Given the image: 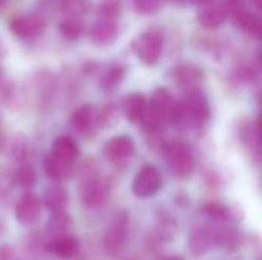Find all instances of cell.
<instances>
[{"instance_id":"1","label":"cell","mask_w":262,"mask_h":260,"mask_svg":"<svg viewBox=\"0 0 262 260\" xmlns=\"http://www.w3.org/2000/svg\"><path fill=\"white\" fill-rule=\"evenodd\" d=\"M164 155L167 158V162H169L172 172L178 178L186 179L193 173L195 158L187 144H184L181 141H172L164 146Z\"/></svg>"},{"instance_id":"2","label":"cell","mask_w":262,"mask_h":260,"mask_svg":"<svg viewBox=\"0 0 262 260\" xmlns=\"http://www.w3.org/2000/svg\"><path fill=\"white\" fill-rule=\"evenodd\" d=\"M111 196V185L106 179L98 176H88L81 182L80 199L88 208L103 207Z\"/></svg>"},{"instance_id":"3","label":"cell","mask_w":262,"mask_h":260,"mask_svg":"<svg viewBox=\"0 0 262 260\" xmlns=\"http://www.w3.org/2000/svg\"><path fill=\"white\" fill-rule=\"evenodd\" d=\"M127 225H129L127 213L120 211L114 218L112 224L109 225V228L106 230L104 238H103V248L107 254L114 256L123 250L126 239H127Z\"/></svg>"},{"instance_id":"4","label":"cell","mask_w":262,"mask_h":260,"mask_svg":"<svg viewBox=\"0 0 262 260\" xmlns=\"http://www.w3.org/2000/svg\"><path fill=\"white\" fill-rule=\"evenodd\" d=\"M161 185H163V178L160 170L154 166H146L137 173L132 182V192L135 196L146 199L157 195Z\"/></svg>"},{"instance_id":"5","label":"cell","mask_w":262,"mask_h":260,"mask_svg":"<svg viewBox=\"0 0 262 260\" xmlns=\"http://www.w3.org/2000/svg\"><path fill=\"white\" fill-rule=\"evenodd\" d=\"M163 49V37L157 31H147L140 35L135 44L137 57L147 66H152L158 61Z\"/></svg>"},{"instance_id":"6","label":"cell","mask_w":262,"mask_h":260,"mask_svg":"<svg viewBox=\"0 0 262 260\" xmlns=\"http://www.w3.org/2000/svg\"><path fill=\"white\" fill-rule=\"evenodd\" d=\"M9 28L20 38H35L45 32L46 20L38 14L18 15V17H14L11 20Z\"/></svg>"},{"instance_id":"7","label":"cell","mask_w":262,"mask_h":260,"mask_svg":"<svg viewBox=\"0 0 262 260\" xmlns=\"http://www.w3.org/2000/svg\"><path fill=\"white\" fill-rule=\"evenodd\" d=\"M41 207H43V201L37 195L26 193L18 199L15 205V219L18 221L20 225L31 227L38 221L41 215Z\"/></svg>"},{"instance_id":"8","label":"cell","mask_w":262,"mask_h":260,"mask_svg":"<svg viewBox=\"0 0 262 260\" xmlns=\"http://www.w3.org/2000/svg\"><path fill=\"white\" fill-rule=\"evenodd\" d=\"M215 245L213 225H203L192 230L189 236V250L195 257L204 256Z\"/></svg>"},{"instance_id":"9","label":"cell","mask_w":262,"mask_h":260,"mask_svg":"<svg viewBox=\"0 0 262 260\" xmlns=\"http://www.w3.org/2000/svg\"><path fill=\"white\" fill-rule=\"evenodd\" d=\"M134 152H135V144L132 138L126 135L115 136L104 146V155L112 162H124L134 155Z\"/></svg>"},{"instance_id":"10","label":"cell","mask_w":262,"mask_h":260,"mask_svg":"<svg viewBox=\"0 0 262 260\" xmlns=\"http://www.w3.org/2000/svg\"><path fill=\"white\" fill-rule=\"evenodd\" d=\"M78 250H80L78 241L69 234L54 238L49 242H46V251L52 253L60 259H72L78 253Z\"/></svg>"},{"instance_id":"11","label":"cell","mask_w":262,"mask_h":260,"mask_svg":"<svg viewBox=\"0 0 262 260\" xmlns=\"http://www.w3.org/2000/svg\"><path fill=\"white\" fill-rule=\"evenodd\" d=\"M117 35H118V26L114 18H101L94 25L91 31V38L98 46L112 44L117 40Z\"/></svg>"},{"instance_id":"12","label":"cell","mask_w":262,"mask_h":260,"mask_svg":"<svg viewBox=\"0 0 262 260\" xmlns=\"http://www.w3.org/2000/svg\"><path fill=\"white\" fill-rule=\"evenodd\" d=\"M175 83L184 90H193L200 86L203 80V72L193 64H181L173 69Z\"/></svg>"},{"instance_id":"13","label":"cell","mask_w":262,"mask_h":260,"mask_svg":"<svg viewBox=\"0 0 262 260\" xmlns=\"http://www.w3.org/2000/svg\"><path fill=\"white\" fill-rule=\"evenodd\" d=\"M43 167H45V173L48 178H51L52 181L55 182H61V181H66L72 176V164L71 162H66L60 158H57L55 155H48L45 158V162H43Z\"/></svg>"},{"instance_id":"14","label":"cell","mask_w":262,"mask_h":260,"mask_svg":"<svg viewBox=\"0 0 262 260\" xmlns=\"http://www.w3.org/2000/svg\"><path fill=\"white\" fill-rule=\"evenodd\" d=\"M123 112L130 123H140L147 113V103L143 93H130L124 98Z\"/></svg>"},{"instance_id":"15","label":"cell","mask_w":262,"mask_h":260,"mask_svg":"<svg viewBox=\"0 0 262 260\" xmlns=\"http://www.w3.org/2000/svg\"><path fill=\"white\" fill-rule=\"evenodd\" d=\"M43 204L51 213L66 211L69 204V195L61 185H51L43 193Z\"/></svg>"},{"instance_id":"16","label":"cell","mask_w":262,"mask_h":260,"mask_svg":"<svg viewBox=\"0 0 262 260\" xmlns=\"http://www.w3.org/2000/svg\"><path fill=\"white\" fill-rule=\"evenodd\" d=\"M227 17V11L220 6V5H206L198 11L196 20L201 26L207 29H215L220 28Z\"/></svg>"},{"instance_id":"17","label":"cell","mask_w":262,"mask_h":260,"mask_svg":"<svg viewBox=\"0 0 262 260\" xmlns=\"http://www.w3.org/2000/svg\"><path fill=\"white\" fill-rule=\"evenodd\" d=\"M80 149L78 144L75 143V139H72L71 136H58L55 138V141L52 143V155H55L57 158L74 164V161L78 158Z\"/></svg>"},{"instance_id":"18","label":"cell","mask_w":262,"mask_h":260,"mask_svg":"<svg viewBox=\"0 0 262 260\" xmlns=\"http://www.w3.org/2000/svg\"><path fill=\"white\" fill-rule=\"evenodd\" d=\"M95 121H97L95 112H94L92 106H89V104H84V106L77 107L72 112V115H71V126L77 132H80V133L91 132V129L94 127V123Z\"/></svg>"},{"instance_id":"19","label":"cell","mask_w":262,"mask_h":260,"mask_svg":"<svg viewBox=\"0 0 262 260\" xmlns=\"http://www.w3.org/2000/svg\"><path fill=\"white\" fill-rule=\"evenodd\" d=\"M71 227H72L71 216L66 211H58V213H52V216L49 218L46 224V231L49 233L51 239H54L68 234Z\"/></svg>"},{"instance_id":"20","label":"cell","mask_w":262,"mask_h":260,"mask_svg":"<svg viewBox=\"0 0 262 260\" xmlns=\"http://www.w3.org/2000/svg\"><path fill=\"white\" fill-rule=\"evenodd\" d=\"M215 245H220L229 251H233L239 245V234L230 227H213Z\"/></svg>"},{"instance_id":"21","label":"cell","mask_w":262,"mask_h":260,"mask_svg":"<svg viewBox=\"0 0 262 260\" xmlns=\"http://www.w3.org/2000/svg\"><path fill=\"white\" fill-rule=\"evenodd\" d=\"M233 20H235V25H238L243 31L252 32V34H256L258 28L262 23L261 17L246 11L244 8H238L233 11Z\"/></svg>"},{"instance_id":"22","label":"cell","mask_w":262,"mask_h":260,"mask_svg":"<svg viewBox=\"0 0 262 260\" xmlns=\"http://www.w3.org/2000/svg\"><path fill=\"white\" fill-rule=\"evenodd\" d=\"M124 72H126L124 67L120 66V64L111 66V67L104 72V75L101 77V80H100V87H101V90L109 92V90L115 89V87L120 84V81L123 80Z\"/></svg>"},{"instance_id":"23","label":"cell","mask_w":262,"mask_h":260,"mask_svg":"<svg viewBox=\"0 0 262 260\" xmlns=\"http://www.w3.org/2000/svg\"><path fill=\"white\" fill-rule=\"evenodd\" d=\"M83 23L77 18V17H69L66 20H63L60 23V34L66 38V40H77L81 37L83 34Z\"/></svg>"},{"instance_id":"24","label":"cell","mask_w":262,"mask_h":260,"mask_svg":"<svg viewBox=\"0 0 262 260\" xmlns=\"http://www.w3.org/2000/svg\"><path fill=\"white\" fill-rule=\"evenodd\" d=\"M14 182L21 188H31L37 182V173L29 164H23L14 175Z\"/></svg>"},{"instance_id":"25","label":"cell","mask_w":262,"mask_h":260,"mask_svg":"<svg viewBox=\"0 0 262 260\" xmlns=\"http://www.w3.org/2000/svg\"><path fill=\"white\" fill-rule=\"evenodd\" d=\"M201 211H203L207 218H210V219H213V221H216V222H226V221L230 219V211H229V208H226L224 205L216 204V202H206V204H203Z\"/></svg>"},{"instance_id":"26","label":"cell","mask_w":262,"mask_h":260,"mask_svg":"<svg viewBox=\"0 0 262 260\" xmlns=\"http://www.w3.org/2000/svg\"><path fill=\"white\" fill-rule=\"evenodd\" d=\"M115 121H117V109H115V106H114V104H106V106L100 110V113H98V116H97V124H98L100 127L107 129V127H111Z\"/></svg>"},{"instance_id":"27","label":"cell","mask_w":262,"mask_h":260,"mask_svg":"<svg viewBox=\"0 0 262 260\" xmlns=\"http://www.w3.org/2000/svg\"><path fill=\"white\" fill-rule=\"evenodd\" d=\"M98 9L103 18H115L121 11V5L118 0H103Z\"/></svg>"},{"instance_id":"28","label":"cell","mask_w":262,"mask_h":260,"mask_svg":"<svg viewBox=\"0 0 262 260\" xmlns=\"http://www.w3.org/2000/svg\"><path fill=\"white\" fill-rule=\"evenodd\" d=\"M161 5V0H134V8L140 14H152Z\"/></svg>"},{"instance_id":"29","label":"cell","mask_w":262,"mask_h":260,"mask_svg":"<svg viewBox=\"0 0 262 260\" xmlns=\"http://www.w3.org/2000/svg\"><path fill=\"white\" fill-rule=\"evenodd\" d=\"M63 12L71 15V17H75L81 12L86 11V5L83 3V0H63Z\"/></svg>"},{"instance_id":"30","label":"cell","mask_w":262,"mask_h":260,"mask_svg":"<svg viewBox=\"0 0 262 260\" xmlns=\"http://www.w3.org/2000/svg\"><path fill=\"white\" fill-rule=\"evenodd\" d=\"M0 260H15L14 259V253L9 247L0 248Z\"/></svg>"},{"instance_id":"31","label":"cell","mask_w":262,"mask_h":260,"mask_svg":"<svg viewBox=\"0 0 262 260\" xmlns=\"http://www.w3.org/2000/svg\"><path fill=\"white\" fill-rule=\"evenodd\" d=\"M256 135H258V139H259V143L262 144V113H261V116H259V120H258V126H256Z\"/></svg>"},{"instance_id":"32","label":"cell","mask_w":262,"mask_h":260,"mask_svg":"<svg viewBox=\"0 0 262 260\" xmlns=\"http://www.w3.org/2000/svg\"><path fill=\"white\" fill-rule=\"evenodd\" d=\"M163 260H184L181 256H167V257H164Z\"/></svg>"},{"instance_id":"33","label":"cell","mask_w":262,"mask_h":260,"mask_svg":"<svg viewBox=\"0 0 262 260\" xmlns=\"http://www.w3.org/2000/svg\"><path fill=\"white\" fill-rule=\"evenodd\" d=\"M3 231H5V221L0 218V236L3 234Z\"/></svg>"},{"instance_id":"34","label":"cell","mask_w":262,"mask_h":260,"mask_svg":"<svg viewBox=\"0 0 262 260\" xmlns=\"http://www.w3.org/2000/svg\"><path fill=\"white\" fill-rule=\"evenodd\" d=\"M255 35H258V37L262 40V23H261V26L258 28V31H256V34H255Z\"/></svg>"},{"instance_id":"35","label":"cell","mask_w":262,"mask_h":260,"mask_svg":"<svg viewBox=\"0 0 262 260\" xmlns=\"http://www.w3.org/2000/svg\"><path fill=\"white\" fill-rule=\"evenodd\" d=\"M5 55V48H3V44H2V41H0V58Z\"/></svg>"},{"instance_id":"36","label":"cell","mask_w":262,"mask_h":260,"mask_svg":"<svg viewBox=\"0 0 262 260\" xmlns=\"http://www.w3.org/2000/svg\"><path fill=\"white\" fill-rule=\"evenodd\" d=\"M258 104H259V109H261V113H262V93L259 95V98H258Z\"/></svg>"},{"instance_id":"37","label":"cell","mask_w":262,"mask_h":260,"mask_svg":"<svg viewBox=\"0 0 262 260\" xmlns=\"http://www.w3.org/2000/svg\"><path fill=\"white\" fill-rule=\"evenodd\" d=\"M255 2H256V6L262 11V0H255Z\"/></svg>"},{"instance_id":"38","label":"cell","mask_w":262,"mask_h":260,"mask_svg":"<svg viewBox=\"0 0 262 260\" xmlns=\"http://www.w3.org/2000/svg\"><path fill=\"white\" fill-rule=\"evenodd\" d=\"M5 5H6V0H0V9H3Z\"/></svg>"},{"instance_id":"39","label":"cell","mask_w":262,"mask_h":260,"mask_svg":"<svg viewBox=\"0 0 262 260\" xmlns=\"http://www.w3.org/2000/svg\"><path fill=\"white\" fill-rule=\"evenodd\" d=\"M259 63H261V64H262V52H261V54H259Z\"/></svg>"}]
</instances>
